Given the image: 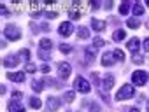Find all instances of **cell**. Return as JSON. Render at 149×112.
I'll return each mask as SVG.
<instances>
[{"label": "cell", "mask_w": 149, "mask_h": 112, "mask_svg": "<svg viewBox=\"0 0 149 112\" xmlns=\"http://www.w3.org/2000/svg\"><path fill=\"white\" fill-rule=\"evenodd\" d=\"M86 54H88V58H90V60H93V58H95V51H93L91 47H90V49H86Z\"/></svg>", "instance_id": "obj_34"}, {"label": "cell", "mask_w": 149, "mask_h": 112, "mask_svg": "<svg viewBox=\"0 0 149 112\" xmlns=\"http://www.w3.org/2000/svg\"><path fill=\"white\" fill-rule=\"evenodd\" d=\"M74 88H76V91H79V93H83V95H84V93H90V89H91L88 79H84L83 75L76 77V81H74Z\"/></svg>", "instance_id": "obj_2"}, {"label": "cell", "mask_w": 149, "mask_h": 112, "mask_svg": "<svg viewBox=\"0 0 149 112\" xmlns=\"http://www.w3.org/2000/svg\"><path fill=\"white\" fill-rule=\"evenodd\" d=\"M128 11H130V4H128V2H123V4L119 6V12H121V14H128Z\"/></svg>", "instance_id": "obj_24"}, {"label": "cell", "mask_w": 149, "mask_h": 112, "mask_svg": "<svg viewBox=\"0 0 149 112\" xmlns=\"http://www.w3.org/2000/svg\"><path fill=\"white\" fill-rule=\"evenodd\" d=\"M104 44H105V40H104V39H100V37H97V39L93 40V47H102Z\"/></svg>", "instance_id": "obj_26"}, {"label": "cell", "mask_w": 149, "mask_h": 112, "mask_svg": "<svg viewBox=\"0 0 149 112\" xmlns=\"http://www.w3.org/2000/svg\"><path fill=\"white\" fill-rule=\"evenodd\" d=\"M44 14H46V18H49V19H54V18H58V12H54V11H46Z\"/></svg>", "instance_id": "obj_29"}, {"label": "cell", "mask_w": 149, "mask_h": 112, "mask_svg": "<svg viewBox=\"0 0 149 112\" xmlns=\"http://www.w3.org/2000/svg\"><path fill=\"white\" fill-rule=\"evenodd\" d=\"M114 56H116V60H118V62H123V60H125V54H123L121 49H116V51H114Z\"/></svg>", "instance_id": "obj_25"}, {"label": "cell", "mask_w": 149, "mask_h": 112, "mask_svg": "<svg viewBox=\"0 0 149 112\" xmlns=\"http://www.w3.org/2000/svg\"><path fill=\"white\" fill-rule=\"evenodd\" d=\"M132 11H133V16H135V18H140V16L144 14V6H142L140 2H137V4H133V9H132Z\"/></svg>", "instance_id": "obj_16"}, {"label": "cell", "mask_w": 149, "mask_h": 112, "mask_svg": "<svg viewBox=\"0 0 149 112\" xmlns=\"http://www.w3.org/2000/svg\"><path fill=\"white\" fill-rule=\"evenodd\" d=\"M7 79H11L14 82H23L25 81V72H9Z\"/></svg>", "instance_id": "obj_13"}, {"label": "cell", "mask_w": 149, "mask_h": 112, "mask_svg": "<svg viewBox=\"0 0 149 112\" xmlns=\"http://www.w3.org/2000/svg\"><path fill=\"white\" fill-rule=\"evenodd\" d=\"M70 72H72V68H70V63H67V62H61V63H58V74H60V77H61L63 81H65V79H68Z\"/></svg>", "instance_id": "obj_7"}, {"label": "cell", "mask_w": 149, "mask_h": 112, "mask_svg": "<svg viewBox=\"0 0 149 112\" xmlns=\"http://www.w3.org/2000/svg\"><path fill=\"white\" fill-rule=\"evenodd\" d=\"M25 70H26L28 74H33V72L37 70V67H35V65H33V63L30 62V63H26V67H25Z\"/></svg>", "instance_id": "obj_27"}, {"label": "cell", "mask_w": 149, "mask_h": 112, "mask_svg": "<svg viewBox=\"0 0 149 112\" xmlns=\"http://www.w3.org/2000/svg\"><path fill=\"white\" fill-rule=\"evenodd\" d=\"M133 62H135V63H142V58H137V56H135V58H133Z\"/></svg>", "instance_id": "obj_37"}, {"label": "cell", "mask_w": 149, "mask_h": 112, "mask_svg": "<svg viewBox=\"0 0 149 112\" xmlns=\"http://www.w3.org/2000/svg\"><path fill=\"white\" fill-rule=\"evenodd\" d=\"M112 86H114V77H112L111 74H107V75L104 77V81H100V86H98V89L105 93V91H109Z\"/></svg>", "instance_id": "obj_8"}, {"label": "cell", "mask_w": 149, "mask_h": 112, "mask_svg": "<svg viewBox=\"0 0 149 112\" xmlns=\"http://www.w3.org/2000/svg\"><path fill=\"white\" fill-rule=\"evenodd\" d=\"M91 28H93L95 32H104V30H105V21L93 18V19H91Z\"/></svg>", "instance_id": "obj_12"}, {"label": "cell", "mask_w": 149, "mask_h": 112, "mask_svg": "<svg viewBox=\"0 0 149 112\" xmlns=\"http://www.w3.org/2000/svg\"><path fill=\"white\" fill-rule=\"evenodd\" d=\"M7 109H9V112H26V109L23 105H19V102H16V100H11Z\"/></svg>", "instance_id": "obj_11"}, {"label": "cell", "mask_w": 149, "mask_h": 112, "mask_svg": "<svg viewBox=\"0 0 149 112\" xmlns=\"http://www.w3.org/2000/svg\"><path fill=\"white\" fill-rule=\"evenodd\" d=\"M144 49H146V51L149 53V37H147V39L144 40Z\"/></svg>", "instance_id": "obj_35"}, {"label": "cell", "mask_w": 149, "mask_h": 112, "mask_svg": "<svg viewBox=\"0 0 149 112\" xmlns=\"http://www.w3.org/2000/svg\"><path fill=\"white\" fill-rule=\"evenodd\" d=\"M77 35H79V39H88V37H90V30L84 28V26H81V28L77 30Z\"/></svg>", "instance_id": "obj_21"}, {"label": "cell", "mask_w": 149, "mask_h": 112, "mask_svg": "<svg viewBox=\"0 0 149 112\" xmlns=\"http://www.w3.org/2000/svg\"><path fill=\"white\" fill-rule=\"evenodd\" d=\"M58 33H60L61 37H70V35L74 33V25H72L70 21H63V23L60 25V28H58Z\"/></svg>", "instance_id": "obj_5"}, {"label": "cell", "mask_w": 149, "mask_h": 112, "mask_svg": "<svg viewBox=\"0 0 149 112\" xmlns=\"http://www.w3.org/2000/svg\"><path fill=\"white\" fill-rule=\"evenodd\" d=\"M128 112H140V110H139V109H130Z\"/></svg>", "instance_id": "obj_39"}, {"label": "cell", "mask_w": 149, "mask_h": 112, "mask_svg": "<svg viewBox=\"0 0 149 112\" xmlns=\"http://www.w3.org/2000/svg\"><path fill=\"white\" fill-rule=\"evenodd\" d=\"M146 110L149 112V100H147V103H146Z\"/></svg>", "instance_id": "obj_40"}, {"label": "cell", "mask_w": 149, "mask_h": 112, "mask_svg": "<svg viewBox=\"0 0 149 112\" xmlns=\"http://www.w3.org/2000/svg\"><path fill=\"white\" fill-rule=\"evenodd\" d=\"M51 47H53V42H51L49 39H42V40L39 42V49H40V51H46V53H47V51H51Z\"/></svg>", "instance_id": "obj_15"}, {"label": "cell", "mask_w": 149, "mask_h": 112, "mask_svg": "<svg viewBox=\"0 0 149 112\" xmlns=\"http://www.w3.org/2000/svg\"><path fill=\"white\" fill-rule=\"evenodd\" d=\"M74 98H76V93H74V91H67V93L63 95V100H65L67 103H72Z\"/></svg>", "instance_id": "obj_22"}, {"label": "cell", "mask_w": 149, "mask_h": 112, "mask_svg": "<svg viewBox=\"0 0 149 112\" xmlns=\"http://www.w3.org/2000/svg\"><path fill=\"white\" fill-rule=\"evenodd\" d=\"M132 82H133L135 86H144V84L147 82V74H146L144 70H135L133 75H132Z\"/></svg>", "instance_id": "obj_4"}, {"label": "cell", "mask_w": 149, "mask_h": 112, "mask_svg": "<svg viewBox=\"0 0 149 112\" xmlns=\"http://www.w3.org/2000/svg\"><path fill=\"white\" fill-rule=\"evenodd\" d=\"M0 14H2V16H9V11H7L6 6H0Z\"/></svg>", "instance_id": "obj_33"}, {"label": "cell", "mask_w": 149, "mask_h": 112, "mask_svg": "<svg viewBox=\"0 0 149 112\" xmlns=\"http://www.w3.org/2000/svg\"><path fill=\"white\" fill-rule=\"evenodd\" d=\"M126 47H128V49H130L132 53H135V51H137V49L140 47V40H139L137 37H132V39H130V40L126 42Z\"/></svg>", "instance_id": "obj_14"}, {"label": "cell", "mask_w": 149, "mask_h": 112, "mask_svg": "<svg viewBox=\"0 0 149 112\" xmlns=\"http://www.w3.org/2000/svg\"><path fill=\"white\" fill-rule=\"evenodd\" d=\"M146 4H147V6H149V0H147V2H146Z\"/></svg>", "instance_id": "obj_41"}, {"label": "cell", "mask_w": 149, "mask_h": 112, "mask_svg": "<svg viewBox=\"0 0 149 112\" xmlns=\"http://www.w3.org/2000/svg\"><path fill=\"white\" fill-rule=\"evenodd\" d=\"M40 70H42V72H44V74H47V72H49V70H51V68H49V67H47V65H42V68H40Z\"/></svg>", "instance_id": "obj_36"}, {"label": "cell", "mask_w": 149, "mask_h": 112, "mask_svg": "<svg viewBox=\"0 0 149 112\" xmlns=\"http://www.w3.org/2000/svg\"><path fill=\"white\" fill-rule=\"evenodd\" d=\"M30 107H32V109H40V107H42V102H40L37 96H32V98H30Z\"/></svg>", "instance_id": "obj_20"}, {"label": "cell", "mask_w": 149, "mask_h": 112, "mask_svg": "<svg viewBox=\"0 0 149 112\" xmlns=\"http://www.w3.org/2000/svg\"><path fill=\"white\" fill-rule=\"evenodd\" d=\"M18 54H19V58L26 60V63H30V51H28V49H21Z\"/></svg>", "instance_id": "obj_23"}, {"label": "cell", "mask_w": 149, "mask_h": 112, "mask_svg": "<svg viewBox=\"0 0 149 112\" xmlns=\"http://www.w3.org/2000/svg\"><path fill=\"white\" fill-rule=\"evenodd\" d=\"M125 37H126V32H125V30H118V32H114V35H112V39H114L116 42L123 40Z\"/></svg>", "instance_id": "obj_18"}, {"label": "cell", "mask_w": 149, "mask_h": 112, "mask_svg": "<svg viewBox=\"0 0 149 112\" xmlns=\"http://www.w3.org/2000/svg\"><path fill=\"white\" fill-rule=\"evenodd\" d=\"M68 16H70V19H79V18H81V12H79V11H70Z\"/></svg>", "instance_id": "obj_31"}, {"label": "cell", "mask_w": 149, "mask_h": 112, "mask_svg": "<svg viewBox=\"0 0 149 112\" xmlns=\"http://www.w3.org/2000/svg\"><path fill=\"white\" fill-rule=\"evenodd\" d=\"M4 35H6V39H9V40H18V39L21 37L19 30H18L14 25H7V26L4 28Z\"/></svg>", "instance_id": "obj_3"}, {"label": "cell", "mask_w": 149, "mask_h": 112, "mask_svg": "<svg viewBox=\"0 0 149 112\" xmlns=\"http://www.w3.org/2000/svg\"><path fill=\"white\" fill-rule=\"evenodd\" d=\"M32 89L37 91V93L42 91V89H44V82H42V81H32Z\"/></svg>", "instance_id": "obj_19"}, {"label": "cell", "mask_w": 149, "mask_h": 112, "mask_svg": "<svg viewBox=\"0 0 149 112\" xmlns=\"http://www.w3.org/2000/svg\"><path fill=\"white\" fill-rule=\"evenodd\" d=\"M91 112H98V109H97V105H93V107H91Z\"/></svg>", "instance_id": "obj_38"}, {"label": "cell", "mask_w": 149, "mask_h": 112, "mask_svg": "<svg viewBox=\"0 0 149 112\" xmlns=\"http://www.w3.org/2000/svg\"><path fill=\"white\" fill-rule=\"evenodd\" d=\"M19 54H11V56H6V60H4V67L7 68H14L19 65Z\"/></svg>", "instance_id": "obj_9"}, {"label": "cell", "mask_w": 149, "mask_h": 112, "mask_svg": "<svg viewBox=\"0 0 149 112\" xmlns=\"http://www.w3.org/2000/svg\"><path fill=\"white\" fill-rule=\"evenodd\" d=\"M133 93H135V89H133V84H125V86H121V89L116 93V100H128V98H132L133 96Z\"/></svg>", "instance_id": "obj_1"}, {"label": "cell", "mask_w": 149, "mask_h": 112, "mask_svg": "<svg viewBox=\"0 0 149 112\" xmlns=\"http://www.w3.org/2000/svg\"><path fill=\"white\" fill-rule=\"evenodd\" d=\"M60 51L67 54V53H70V51H72V46H67V44H61V46H60Z\"/></svg>", "instance_id": "obj_30"}, {"label": "cell", "mask_w": 149, "mask_h": 112, "mask_svg": "<svg viewBox=\"0 0 149 112\" xmlns=\"http://www.w3.org/2000/svg\"><path fill=\"white\" fill-rule=\"evenodd\" d=\"M126 25H128V28H139L140 26V19L139 18H128Z\"/></svg>", "instance_id": "obj_17"}, {"label": "cell", "mask_w": 149, "mask_h": 112, "mask_svg": "<svg viewBox=\"0 0 149 112\" xmlns=\"http://www.w3.org/2000/svg\"><path fill=\"white\" fill-rule=\"evenodd\" d=\"M100 62H102L104 67H111V65H114V62H116V56H114V53H104L102 58H100Z\"/></svg>", "instance_id": "obj_10"}, {"label": "cell", "mask_w": 149, "mask_h": 112, "mask_svg": "<svg viewBox=\"0 0 149 112\" xmlns=\"http://www.w3.org/2000/svg\"><path fill=\"white\" fill-rule=\"evenodd\" d=\"M46 107H47V110L56 112V110L61 107V100L56 98V96H47V100H46Z\"/></svg>", "instance_id": "obj_6"}, {"label": "cell", "mask_w": 149, "mask_h": 112, "mask_svg": "<svg viewBox=\"0 0 149 112\" xmlns=\"http://www.w3.org/2000/svg\"><path fill=\"white\" fill-rule=\"evenodd\" d=\"M21 96H23V93H21V91H14V93H13V100H16V102H19V100H21Z\"/></svg>", "instance_id": "obj_32"}, {"label": "cell", "mask_w": 149, "mask_h": 112, "mask_svg": "<svg viewBox=\"0 0 149 112\" xmlns=\"http://www.w3.org/2000/svg\"><path fill=\"white\" fill-rule=\"evenodd\" d=\"M39 58H40V60H49L51 56H49V53H46V51H40V49H39Z\"/></svg>", "instance_id": "obj_28"}]
</instances>
